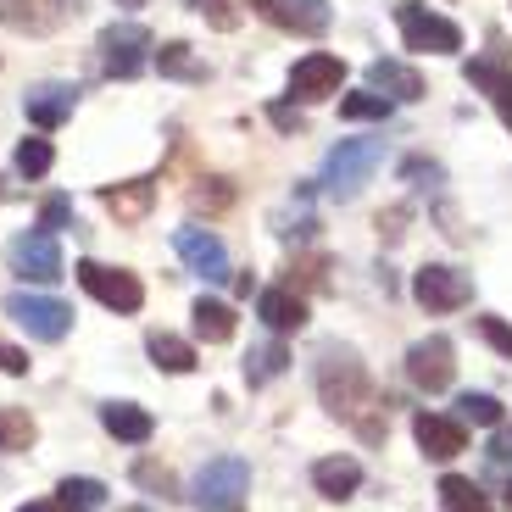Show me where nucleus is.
Masks as SVG:
<instances>
[{"instance_id":"nucleus-4","label":"nucleus","mask_w":512,"mask_h":512,"mask_svg":"<svg viewBox=\"0 0 512 512\" xmlns=\"http://www.w3.org/2000/svg\"><path fill=\"white\" fill-rule=\"evenodd\" d=\"M412 295H418L423 312H435V318H446V312L468 307V295H474V279L462 268H451V262H423L418 273H412Z\"/></svg>"},{"instance_id":"nucleus-45","label":"nucleus","mask_w":512,"mask_h":512,"mask_svg":"<svg viewBox=\"0 0 512 512\" xmlns=\"http://www.w3.org/2000/svg\"><path fill=\"white\" fill-rule=\"evenodd\" d=\"M123 512H151V507H123Z\"/></svg>"},{"instance_id":"nucleus-22","label":"nucleus","mask_w":512,"mask_h":512,"mask_svg":"<svg viewBox=\"0 0 512 512\" xmlns=\"http://www.w3.org/2000/svg\"><path fill=\"white\" fill-rule=\"evenodd\" d=\"M156 73H162V78H184V84H201L212 67H206L184 39H167V45H156Z\"/></svg>"},{"instance_id":"nucleus-24","label":"nucleus","mask_w":512,"mask_h":512,"mask_svg":"<svg viewBox=\"0 0 512 512\" xmlns=\"http://www.w3.org/2000/svg\"><path fill=\"white\" fill-rule=\"evenodd\" d=\"M145 351H151V362L162 373H195V346H190V340H179V334L156 329L151 340H145Z\"/></svg>"},{"instance_id":"nucleus-10","label":"nucleus","mask_w":512,"mask_h":512,"mask_svg":"<svg viewBox=\"0 0 512 512\" xmlns=\"http://www.w3.org/2000/svg\"><path fill=\"white\" fill-rule=\"evenodd\" d=\"M12 273L28 284H56L62 279V251H56L51 229H28L12 240Z\"/></svg>"},{"instance_id":"nucleus-16","label":"nucleus","mask_w":512,"mask_h":512,"mask_svg":"<svg viewBox=\"0 0 512 512\" xmlns=\"http://www.w3.org/2000/svg\"><path fill=\"white\" fill-rule=\"evenodd\" d=\"M312 485L323 501H351L362 490V462L357 457H318L312 462Z\"/></svg>"},{"instance_id":"nucleus-41","label":"nucleus","mask_w":512,"mask_h":512,"mask_svg":"<svg viewBox=\"0 0 512 512\" xmlns=\"http://www.w3.org/2000/svg\"><path fill=\"white\" fill-rule=\"evenodd\" d=\"M407 179H418V184L429 179V184H435V179H440V167H435V162H418V156H412V162H407Z\"/></svg>"},{"instance_id":"nucleus-34","label":"nucleus","mask_w":512,"mask_h":512,"mask_svg":"<svg viewBox=\"0 0 512 512\" xmlns=\"http://www.w3.org/2000/svg\"><path fill=\"white\" fill-rule=\"evenodd\" d=\"M67 223H73V201H67V195H45V206H39V229H67Z\"/></svg>"},{"instance_id":"nucleus-42","label":"nucleus","mask_w":512,"mask_h":512,"mask_svg":"<svg viewBox=\"0 0 512 512\" xmlns=\"http://www.w3.org/2000/svg\"><path fill=\"white\" fill-rule=\"evenodd\" d=\"M23 195V184H12V179H0V201H17Z\"/></svg>"},{"instance_id":"nucleus-14","label":"nucleus","mask_w":512,"mask_h":512,"mask_svg":"<svg viewBox=\"0 0 512 512\" xmlns=\"http://www.w3.org/2000/svg\"><path fill=\"white\" fill-rule=\"evenodd\" d=\"M412 440H418L423 457L451 462L462 446H468V429H462L457 418H440V412H418V418H412Z\"/></svg>"},{"instance_id":"nucleus-33","label":"nucleus","mask_w":512,"mask_h":512,"mask_svg":"<svg viewBox=\"0 0 512 512\" xmlns=\"http://www.w3.org/2000/svg\"><path fill=\"white\" fill-rule=\"evenodd\" d=\"M329 262H323V256H301V262H295V290H329Z\"/></svg>"},{"instance_id":"nucleus-8","label":"nucleus","mask_w":512,"mask_h":512,"mask_svg":"<svg viewBox=\"0 0 512 512\" xmlns=\"http://www.w3.org/2000/svg\"><path fill=\"white\" fill-rule=\"evenodd\" d=\"M173 251L184 256V268L190 273H201V279H212V284H223V279H234V262H229V245L218 240L212 229H201V223H184L179 234H173Z\"/></svg>"},{"instance_id":"nucleus-21","label":"nucleus","mask_w":512,"mask_h":512,"mask_svg":"<svg viewBox=\"0 0 512 512\" xmlns=\"http://www.w3.org/2000/svg\"><path fill=\"white\" fill-rule=\"evenodd\" d=\"M101 423L112 429V440H123V446H145L151 440V412L145 407H134V401H106L101 407Z\"/></svg>"},{"instance_id":"nucleus-31","label":"nucleus","mask_w":512,"mask_h":512,"mask_svg":"<svg viewBox=\"0 0 512 512\" xmlns=\"http://www.w3.org/2000/svg\"><path fill=\"white\" fill-rule=\"evenodd\" d=\"M457 418H462V423H485V429H496V423H501V401H496V396H479V390H468V396L457 401Z\"/></svg>"},{"instance_id":"nucleus-37","label":"nucleus","mask_w":512,"mask_h":512,"mask_svg":"<svg viewBox=\"0 0 512 512\" xmlns=\"http://www.w3.org/2000/svg\"><path fill=\"white\" fill-rule=\"evenodd\" d=\"M134 479H140V485H151L156 496H173V474H167V468H156V462H140V468H134Z\"/></svg>"},{"instance_id":"nucleus-29","label":"nucleus","mask_w":512,"mask_h":512,"mask_svg":"<svg viewBox=\"0 0 512 512\" xmlns=\"http://www.w3.org/2000/svg\"><path fill=\"white\" fill-rule=\"evenodd\" d=\"M440 501H446V512H490L485 490L468 485V479H457V474L440 479Z\"/></svg>"},{"instance_id":"nucleus-25","label":"nucleus","mask_w":512,"mask_h":512,"mask_svg":"<svg viewBox=\"0 0 512 512\" xmlns=\"http://www.w3.org/2000/svg\"><path fill=\"white\" fill-rule=\"evenodd\" d=\"M284 368H290V346H279V340H262V346L245 351V384H268Z\"/></svg>"},{"instance_id":"nucleus-39","label":"nucleus","mask_w":512,"mask_h":512,"mask_svg":"<svg viewBox=\"0 0 512 512\" xmlns=\"http://www.w3.org/2000/svg\"><path fill=\"white\" fill-rule=\"evenodd\" d=\"M0 373H12V379H23V373H28V357L17 346H6V340H0Z\"/></svg>"},{"instance_id":"nucleus-12","label":"nucleus","mask_w":512,"mask_h":512,"mask_svg":"<svg viewBox=\"0 0 512 512\" xmlns=\"http://www.w3.org/2000/svg\"><path fill=\"white\" fill-rule=\"evenodd\" d=\"M451 373H457V351H451L446 334H435V340H418V346L407 351V379L418 384L423 396H440V390H451Z\"/></svg>"},{"instance_id":"nucleus-6","label":"nucleus","mask_w":512,"mask_h":512,"mask_svg":"<svg viewBox=\"0 0 512 512\" xmlns=\"http://www.w3.org/2000/svg\"><path fill=\"white\" fill-rule=\"evenodd\" d=\"M396 23H401V39H407L412 51H429V56H457L462 51V28L451 23V17L429 12V6H401Z\"/></svg>"},{"instance_id":"nucleus-13","label":"nucleus","mask_w":512,"mask_h":512,"mask_svg":"<svg viewBox=\"0 0 512 512\" xmlns=\"http://www.w3.org/2000/svg\"><path fill=\"white\" fill-rule=\"evenodd\" d=\"M256 318L268 323L273 334L307 329V295L295 290V284H268V290L256 295Z\"/></svg>"},{"instance_id":"nucleus-9","label":"nucleus","mask_w":512,"mask_h":512,"mask_svg":"<svg viewBox=\"0 0 512 512\" xmlns=\"http://www.w3.org/2000/svg\"><path fill=\"white\" fill-rule=\"evenodd\" d=\"M6 318L23 323L34 340H62L73 329V312L56 301V295H28V290H12L6 295Z\"/></svg>"},{"instance_id":"nucleus-11","label":"nucleus","mask_w":512,"mask_h":512,"mask_svg":"<svg viewBox=\"0 0 512 512\" xmlns=\"http://www.w3.org/2000/svg\"><path fill=\"white\" fill-rule=\"evenodd\" d=\"M340 84H346V62L329 56V51H312V56H301V62L290 67V101H301V106L329 101Z\"/></svg>"},{"instance_id":"nucleus-27","label":"nucleus","mask_w":512,"mask_h":512,"mask_svg":"<svg viewBox=\"0 0 512 512\" xmlns=\"http://www.w3.org/2000/svg\"><path fill=\"white\" fill-rule=\"evenodd\" d=\"M101 501H106V485L101 479H62V485H56V507L62 512H101Z\"/></svg>"},{"instance_id":"nucleus-20","label":"nucleus","mask_w":512,"mask_h":512,"mask_svg":"<svg viewBox=\"0 0 512 512\" xmlns=\"http://www.w3.org/2000/svg\"><path fill=\"white\" fill-rule=\"evenodd\" d=\"M73 106H78L73 84H39V90L28 95V123L34 128H62L67 117H73Z\"/></svg>"},{"instance_id":"nucleus-1","label":"nucleus","mask_w":512,"mask_h":512,"mask_svg":"<svg viewBox=\"0 0 512 512\" xmlns=\"http://www.w3.org/2000/svg\"><path fill=\"white\" fill-rule=\"evenodd\" d=\"M318 396L329 412H340L346 423H362V407L373 401V379L362 368V357L351 346H329L318 362Z\"/></svg>"},{"instance_id":"nucleus-19","label":"nucleus","mask_w":512,"mask_h":512,"mask_svg":"<svg viewBox=\"0 0 512 512\" xmlns=\"http://www.w3.org/2000/svg\"><path fill=\"white\" fill-rule=\"evenodd\" d=\"M67 17V0H0V23L23 34H51Z\"/></svg>"},{"instance_id":"nucleus-7","label":"nucleus","mask_w":512,"mask_h":512,"mask_svg":"<svg viewBox=\"0 0 512 512\" xmlns=\"http://www.w3.org/2000/svg\"><path fill=\"white\" fill-rule=\"evenodd\" d=\"M151 62V34L140 23H112L101 34V73L106 78H140Z\"/></svg>"},{"instance_id":"nucleus-3","label":"nucleus","mask_w":512,"mask_h":512,"mask_svg":"<svg viewBox=\"0 0 512 512\" xmlns=\"http://www.w3.org/2000/svg\"><path fill=\"white\" fill-rule=\"evenodd\" d=\"M245 490H251V468H245L240 457H212L201 474H195L190 501L201 512H234L245 501Z\"/></svg>"},{"instance_id":"nucleus-30","label":"nucleus","mask_w":512,"mask_h":512,"mask_svg":"<svg viewBox=\"0 0 512 512\" xmlns=\"http://www.w3.org/2000/svg\"><path fill=\"white\" fill-rule=\"evenodd\" d=\"M390 106H396V101H384L379 90H373V95H346V101H340V117H351V123H384Z\"/></svg>"},{"instance_id":"nucleus-35","label":"nucleus","mask_w":512,"mask_h":512,"mask_svg":"<svg viewBox=\"0 0 512 512\" xmlns=\"http://www.w3.org/2000/svg\"><path fill=\"white\" fill-rule=\"evenodd\" d=\"M479 340H485V346H496L501 357H512V323H501V318H479Z\"/></svg>"},{"instance_id":"nucleus-2","label":"nucleus","mask_w":512,"mask_h":512,"mask_svg":"<svg viewBox=\"0 0 512 512\" xmlns=\"http://www.w3.org/2000/svg\"><path fill=\"white\" fill-rule=\"evenodd\" d=\"M379 156H384L379 134H351V140H340L329 156H323V184L318 190L329 195V201H351V195H362V184L379 173Z\"/></svg>"},{"instance_id":"nucleus-38","label":"nucleus","mask_w":512,"mask_h":512,"mask_svg":"<svg viewBox=\"0 0 512 512\" xmlns=\"http://www.w3.org/2000/svg\"><path fill=\"white\" fill-rule=\"evenodd\" d=\"M190 201L195 206H229V184H195Z\"/></svg>"},{"instance_id":"nucleus-23","label":"nucleus","mask_w":512,"mask_h":512,"mask_svg":"<svg viewBox=\"0 0 512 512\" xmlns=\"http://www.w3.org/2000/svg\"><path fill=\"white\" fill-rule=\"evenodd\" d=\"M190 323H195V334H201V340H212V346H223V340H234V312L223 307V301H212V295H201V301H195L190 307Z\"/></svg>"},{"instance_id":"nucleus-17","label":"nucleus","mask_w":512,"mask_h":512,"mask_svg":"<svg viewBox=\"0 0 512 512\" xmlns=\"http://www.w3.org/2000/svg\"><path fill=\"white\" fill-rule=\"evenodd\" d=\"M256 12H268L279 28H295V34L329 28V0H256Z\"/></svg>"},{"instance_id":"nucleus-18","label":"nucleus","mask_w":512,"mask_h":512,"mask_svg":"<svg viewBox=\"0 0 512 512\" xmlns=\"http://www.w3.org/2000/svg\"><path fill=\"white\" fill-rule=\"evenodd\" d=\"M368 84L384 95V101H423V73H412L407 62H396V56H379V62L368 67Z\"/></svg>"},{"instance_id":"nucleus-32","label":"nucleus","mask_w":512,"mask_h":512,"mask_svg":"<svg viewBox=\"0 0 512 512\" xmlns=\"http://www.w3.org/2000/svg\"><path fill=\"white\" fill-rule=\"evenodd\" d=\"M190 12H201L212 28H234V23H240V6H234V0H190Z\"/></svg>"},{"instance_id":"nucleus-46","label":"nucleus","mask_w":512,"mask_h":512,"mask_svg":"<svg viewBox=\"0 0 512 512\" xmlns=\"http://www.w3.org/2000/svg\"><path fill=\"white\" fill-rule=\"evenodd\" d=\"M507 512H512V485H507Z\"/></svg>"},{"instance_id":"nucleus-28","label":"nucleus","mask_w":512,"mask_h":512,"mask_svg":"<svg viewBox=\"0 0 512 512\" xmlns=\"http://www.w3.org/2000/svg\"><path fill=\"white\" fill-rule=\"evenodd\" d=\"M51 162H56V151H51V140L45 134H28L23 145H17V179H45L51 173Z\"/></svg>"},{"instance_id":"nucleus-36","label":"nucleus","mask_w":512,"mask_h":512,"mask_svg":"<svg viewBox=\"0 0 512 512\" xmlns=\"http://www.w3.org/2000/svg\"><path fill=\"white\" fill-rule=\"evenodd\" d=\"M268 117H273V128H284V134H301V128H307V117H301V106H295V101H273Z\"/></svg>"},{"instance_id":"nucleus-44","label":"nucleus","mask_w":512,"mask_h":512,"mask_svg":"<svg viewBox=\"0 0 512 512\" xmlns=\"http://www.w3.org/2000/svg\"><path fill=\"white\" fill-rule=\"evenodd\" d=\"M117 6H128V12H140V6H145V0H117Z\"/></svg>"},{"instance_id":"nucleus-26","label":"nucleus","mask_w":512,"mask_h":512,"mask_svg":"<svg viewBox=\"0 0 512 512\" xmlns=\"http://www.w3.org/2000/svg\"><path fill=\"white\" fill-rule=\"evenodd\" d=\"M39 440V423L28 418L23 407H0V457H12V451H28Z\"/></svg>"},{"instance_id":"nucleus-15","label":"nucleus","mask_w":512,"mask_h":512,"mask_svg":"<svg viewBox=\"0 0 512 512\" xmlns=\"http://www.w3.org/2000/svg\"><path fill=\"white\" fill-rule=\"evenodd\" d=\"M106 212H112L117 223H145L156 206V173H145V179H123V184H106L101 190Z\"/></svg>"},{"instance_id":"nucleus-43","label":"nucleus","mask_w":512,"mask_h":512,"mask_svg":"<svg viewBox=\"0 0 512 512\" xmlns=\"http://www.w3.org/2000/svg\"><path fill=\"white\" fill-rule=\"evenodd\" d=\"M23 512H62V507H56V501H28Z\"/></svg>"},{"instance_id":"nucleus-5","label":"nucleus","mask_w":512,"mask_h":512,"mask_svg":"<svg viewBox=\"0 0 512 512\" xmlns=\"http://www.w3.org/2000/svg\"><path fill=\"white\" fill-rule=\"evenodd\" d=\"M78 284L101 301L106 312H117V318H134V312L145 307V284L134 279L128 268H106V262H78Z\"/></svg>"},{"instance_id":"nucleus-40","label":"nucleus","mask_w":512,"mask_h":512,"mask_svg":"<svg viewBox=\"0 0 512 512\" xmlns=\"http://www.w3.org/2000/svg\"><path fill=\"white\" fill-rule=\"evenodd\" d=\"M496 112H501V123L512 128V73L501 78V90H496Z\"/></svg>"}]
</instances>
